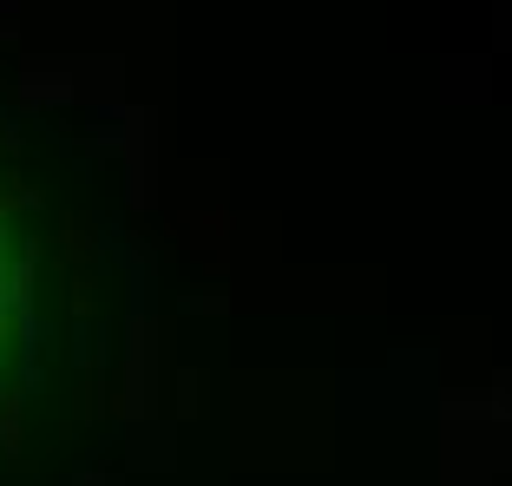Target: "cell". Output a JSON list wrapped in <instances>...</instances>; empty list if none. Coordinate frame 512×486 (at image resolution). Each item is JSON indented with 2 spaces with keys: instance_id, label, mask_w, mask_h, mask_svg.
I'll return each instance as SVG.
<instances>
[{
  "instance_id": "3",
  "label": "cell",
  "mask_w": 512,
  "mask_h": 486,
  "mask_svg": "<svg viewBox=\"0 0 512 486\" xmlns=\"http://www.w3.org/2000/svg\"><path fill=\"white\" fill-rule=\"evenodd\" d=\"M66 257H73V263H92V257H99V237H92V224H79V217L66 224Z\"/></svg>"
},
{
  "instance_id": "6",
  "label": "cell",
  "mask_w": 512,
  "mask_h": 486,
  "mask_svg": "<svg viewBox=\"0 0 512 486\" xmlns=\"http://www.w3.org/2000/svg\"><path fill=\"white\" fill-rule=\"evenodd\" d=\"M79 486H119V480H112V473H86V480H79Z\"/></svg>"
},
{
  "instance_id": "5",
  "label": "cell",
  "mask_w": 512,
  "mask_h": 486,
  "mask_svg": "<svg viewBox=\"0 0 512 486\" xmlns=\"http://www.w3.org/2000/svg\"><path fill=\"white\" fill-rule=\"evenodd\" d=\"M204 408V381L197 375H178V414H197Z\"/></svg>"
},
{
  "instance_id": "2",
  "label": "cell",
  "mask_w": 512,
  "mask_h": 486,
  "mask_svg": "<svg viewBox=\"0 0 512 486\" xmlns=\"http://www.w3.org/2000/svg\"><path fill=\"white\" fill-rule=\"evenodd\" d=\"M20 92H27V99H73V79H66V66H40V60H33L27 66V86H20Z\"/></svg>"
},
{
  "instance_id": "1",
  "label": "cell",
  "mask_w": 512,
  "mask_h": 486,
  "mask_svg": "<svg viewBox=\"0 0 512 486\" xmlns=\"http://www.w3.org/2000/svg\"><path fill=\"white\" fill-rule=\"evenodd\" d=\"M224 230H230V217H184L191 250H197V257H211V263H224Z\"/></svg>"
},
{
  "instance_id": "4",
  "label": "cell",
  "mask_w": 512,
  "mask_h": 486,
  "mask_svg": "<svg viewBox=\"0 0 512 486\" xmlns=\"http://www.w3.org/2000/svg\"><path fill=\"white\" fill-rule=\"evenodd\" d=\"M20 441V395H0V454H14Z\"/></svg>"
}]
</instances>
